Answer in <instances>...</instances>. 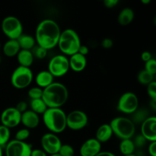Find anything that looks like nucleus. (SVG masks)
Segmentation results:
<instances>
[{
  "mask_svg": "<svg viewBox=\"0 0 156 156\" xmlns=\"http://www.w3.org/2000/svg\"><path fill=\"white\" fill-rule=\"evenodd\" d=\"M30 156H48V155L44 150H42V149H32Z\"/></svg>",
  "mask_w": 156,
  "mask_h": 156,
  "instance_id": "58836bf2",
  "label": "nucleus"
},
{
  "mask_svg": "<svg viewBox=\"0 0 156 156\" xmlns=\"http://www.w3.org/2000/svg\"><path fill=\"white\" fill-rule=\"evenodd\" d=\"M69 91L60 82H53L43 89L42 99L47 108H61L67 102Z\"/></svg>",
  "mask_w": 156,
  "mask_h": 156,
  "instance_id": "f03ea898",
  "label": "nucleus"
},
{
  "mask_svg": "<svg viewBox=\"0 0 156 156\" xmlns=\"http://www.w3.org/2000/svg\"><path fill=\"white\" fill-rule=\"evenodd\" d=\"M118 3V0H105L104 1V5L108 9H113V8L116 7Z\"/></svg>",
  "mask_w": 156,
  "mask_h": 156,
  "instance_id": "e433bc0d",
  "label": "nucleus"
},
{
  "mask_svg": "<svg viewBox=\"0 0 156 156\" xmlns=\"http://www.w3.org/2000/svg\"><path fill=\"white\" fill-rule=\"evenodd\" d=\"M49 156H61L60 155H59V153H56V154H53V155H50Z\"/></svg>",
  "mask_w": 156,
  "mask_h": 156,
  "instance_id": "49530a36",
  "label": "nucleus"
},
{
  "mask_svg": "<svg viewBox=\"0 0 156 156\" xmlns=\"http://www.w3.org/2000/svg\"><path fill=\"white\" fill-rule=\"evenodd\" d=\"M29 98L30 100H34V99H40L42 98L43 95V89L39 88V87H33V88H30L27 92Z\"/></svg>",
  "mask_w": 156,
  "mask_h": 156,
  "instance_id": "c756f323",
  "label": "nucleus"
},
{
  "mask_svg": "<svg viewBox=\"0 0 156 156\" xmlns=\"http://www.w3.org/2000/svg\"><path fill=\"white\" fill-rule=\"evenodd\" d=\"M4 155V152H3V149L0 146V156H3Z\"/></svg>",
  "mask_w": 156,
  "mask_h": 156,
  "instance_id": "a18cd8bd",
  "label": "nucleus"
},
{
  "mask_svg": "<svg viewBox=\"0 0 156 156\" xmlns=\"http://www.w3.org/2000/svg\"><path fill=\"white\" fill-rule=\"evenodd\" d=\"M1 28L9 40H18L23 34L22 23L17 17L12 15L3 18Z\"/></svg>",
  "mask_w": 156,
  "mask_h": 156,
  "instance_id": "0eeeda50",
  "label": "nucleus"
},
{
  "mask_svg": "<svg viewBox=\"0 0 156 156\" xmlns=\"http://www.w3.org/2000/svg\"><path fill=\"white\" fill-rule=\"evenodd\" d=\"M27 107H28V105H27V102L24 101H21L18 102V103L17 104L15 108H16L21 114H23V113L25 112L26 111H27Z\"/></svg>",
  "mask_w": 156,
  "mask_h": 156,
  "instance_id": "72a5a7b5",
  "label": "nucleus"
},
{
  "mask_svg": "<svg viewBox=\"0 0 156 156\" xmlns=\"http://www.w3.org/2000/svg\"><path fill=\"white\" fill-rule=\"evenodd\" d=\"M146 71L155 76L156 74V61L154 58L151 59L148 62H145V69Z\"/></svg>",
  "mask_w": 156,
  "mask_h": 156,
  "instance_id": "2f4dec72",
  "label": "nucleus"
},
{
  "mask_svg": "<svg viewBox=\"0 0 156 156\" xmlns=\"http://www.w3.org/2000/svg\"><path fill=\"white\" fill-rule=\"evenodd\" d=\"M136 146L133 141L131 139L123 140L119 145V149L123 155H128L134 154Z\"/></svg>",
  "mask_w": 156,
  "mask_h": 156,
  "instance_id": "b1692460",
  "label": "nucleus"
},
{
  "mask_svg": "<svg viewBox=\"0 0 156 156\" xmlns=\"http://www.w3.org/2000/svg\"><path fill=\"white\" fill-rule=\"evenodd\" d=\"M35 82L37 86L44 89L54 82V77L50 74L48 70H42L39 72L35 76Z\"/></svg>",
  "mask_w": 156,
  "mask_h": 156,
  "instance_id": "a211bd4d",
  "label": "nucleus"
},
{
  "mask_svg": "<svg viewBox=\"0 0 156 156\" xmlns=\"http://www.w3.org/2000/svg\"><path fill=\"white\" fill-rule=\"evenodd\" d=\"M21 114L15 108V107L7 108L2 112L0 116L1 125L9 129L15 128L21 123Z\"/></svg>",
  "mask_w": 156,
  "mask_h": 156,
  "instance_id": "ddd939ff",
  "label": "nucleus"
},
{
  "mask_svg": "<svg viewBox=\"0 0 156 156\" xmlns=\"http://www.w3.org/2000/svg\"><path fill=\"white\" fill-rule=\"evenodd\" d=\"M58 153L61 156H74L75 150L69 144H62Z\"/></svg>",
  "mask_w": 156,
  "mask_h": 156,
  "instance_id": "7c9ffc66",
  "label": "nucleus"
},
{
  "mask_svg": "<svg viewBox=\"0 0 156 156\" xmlns=\"http://www.w3.org/2000/svg\"><path fill=\"white\" fill-rule=\"evenodd\" d=\"M139 98L135 93L126 91L123 93L117 102V110L126 114H133L138 110Z\"/></svg>",
  "mask_w": 156,
  "mask_h": 156,
  "instance_id": "1a4fd4ad",
  "label": "nucleus"
},
{
  "mask_svg": "<svg viewBox=\"0 0 156 156\" xmlns=\"http://www.w3.org/2000/svg\"><path fill=\"white\" fill-rule=\"evenodd\" d=\"M101 46L103 48L108 50V49H111V47L114 46V41H113L111 38H105V39L101 41Z\"/></svg>",
  "mask_w": 156,
  "mask_h": 156,
  "instance_id": "c9c22d12",
  "label": "nucleus"
},
{
  "mask_svg": "<svg viewBox=\"0 0 156 156\" xmlns=\"http://www.w3.org/2000/svg\"><path fill=\"white\" fill-rule=\"evenodd\" d=\"M21 123L29 130L35 129L40 124V117L38 114H35L30 110H27L21 114Z\"/></svg>",
  "mask_w": 156,
  "mask_h": 156,
  "instance_id": "dca6fc26",
  "label": "nucleus"
},
{
  "mask_svg": "<svg viewBox=\"0 0 156 156\" xmlns=\"http://www.w3.org/2000/svg\"><path fill=\"white\" fill-rule=\"evenodd\" d=\"M151 108L153 111L156 110V100H151Z\"/></svg>",
  "mask_w": 156,
  "mask_h": 156,
  "instance_id": "37998d69",
  "label": "nucleus"
},
{
  "mask_svg": "<svg viewBox=\"0 0 156 156\" xmlns=\"http://www.w3.org/2000/svg\"><path fill=\"white\" fill-rule=\"evenodd\" d=\"M113 134L112 129L109 123H104L98 128L95 133V139L100 143H105L109 141Z\"/></svg>",
  "mask_w": 156,
  "mask_h": 156,
  "instance_id": "6ab92c4d",
  "label": "nucleus"
},
{
  "mask_svg": "<svg viewBox=\"0 0 156 156\" xmlns=\"http://www.w3.org/2000/svg\"><path fill=\"white\" fill-rule=\"evenodd\" d=\"M141 2L143 3V4H149V3L151 2L150 0H142Z\"/></svg>",
  "mask_w": 156,
  "mask_h": 156,
  "instance_id": "c03bdc74",
  "label": "nucleus"
},
{
  "mask_svg": "<svg viewBox=\"0 0 156 156\" xmlns=\"http://www.w3.org/2000/svg\"><path fill=\"white\" fill-rule=\"evenodd\" d=\"M140 132L146 141L150 143L156 142V117L155 116H149L141 123Z\"/></svg>",
  "mask_w": 156,
  "mask_h": 156,
  "instance_id": "4468645a",
  "label": "nucleus"
},
{
  "mask_svg": "<svg viewBox=\"0 0 156 156\" xmlns=\"http://www.w3.org/2000/svg\"><path fill=\"white\" fill-rule=\"evenodd\" d=\"M147 94L151 100H156V82L153 81L147 85Z\"/></svg>",
  "mask_w": 156,
  "mask_h": 156,
  "instance_id": "473e14b6",
  "label": "nucleus"
},
{
  "mask_svg": "<svg viewBox=\"0 0 156 156\" xmlns=\"http://www.w3.org/2000/svg\"><path fill=\"white\" fill-rule=\"evenodd\" d=\"M81 45V39L76 30L67 28L61 31L57 46L62 55L70 56L76 54Z\"/></svg>",
  "mask_w": 156,
  "mask_h": 156,
  "instance_id": "20e7f679",
  "label": "nucleus"
},
{
  "mask_svg": "<svg viewBox=\"0 0 156 156\" xmlns=\"http://www.w3.org/2000/svg\"><path fill=\"white\" fill-rule=\"evenodd\" d=\"M30 111L34 112L37 114H44V112L47 111V107L42 98L34 99V100H30Z\"/></svg>",
  "mask_w": 156,
  "mask_h": 156,
  "instance_id": "393cba45",
  "label": "nucleus"
},
{
  "mask_svg": "<svg viewBox=\"0 0 156 156\" xmlns=\"http://www.w3.org/2000/svg\"><path fill=\"white\" fill-rule=\"evenodd\" d=\"M88 116L80 110H75L66 114V126L72 130H81L88 125Z\"/></svg>",
  "mask_w": 156,
  "mask_h": 156,
  "instance_id": "9d476101",
  "label": "nucleus"
},
{
  "mask_svg": "<svg viewBox=\"0 0 156 156\" xmlns=\"http://www.w3.org/2000/svg\"><path fill=\"white\" fill-rule=\"evenodd\" d=\"M1 47H2V46H1V43H0V50H1Z\"/></svg>",
  "mask_w": 156,
  "mask_h": 156,
  "instance_id": "09e8293b",
  "label": "nucleus"
},
{
  "mask_svg": "<svg viewBox=\"0 0 156 156\" xmlns=\"http://www.w3.org/2000/svg\"><path fill=\"white\" fill-rule=\"evenodd\" d=\"M69 59L66 56L62 54L53 56L48 63V71L53 77H62L69 70Z\"/></svg>",
  "mask_w": 156,
  "mask_h": 156,
  "instance_id": "6e6552de",
  "label": "nucleus"
},
{
  "mask_svg": "<svg viewBox=\"0 0 156 156\" xmlns=\"http://www.w3.org/2000/svg\"><path fill=\"white\" fill-rule=\"evenodd\" d=\"M34 74L30 68L18 66L11 76V83L17 89H24L31 84Z\"/></svg>",
  "mask_w": 156,
  "mask_h": 156,
  "instance_id": "423d86ee",
  "label": "nucleus"
},
{
  "mask_svg": "<svg viewBox=\"0 0 156 156\" xmlns=\"http://www.w3.org/2000/svg\"><path fill=\"white\" fill-rule=\"evenodd\" d=\"M43 122L50 133L59 134L66 129V114L61 108H47L43 114Z\"/></svg>",
  "mask_w": 156,
  "mask_h": 156,
  "instance_id": "7ed1b4c3",
  "label": "nucleus"
},
{
  "mask_svg": "<svg viewBox=\"0 0 156 156\" xmlns=\"http://www.w3.org/2000/svg\"><path fill=\"white\" fill-rule=\"evenodd\" d=\"M78 53H79V54L82 55V56H86L89 53V48H88L86 45H82H82L80 46V47H79Z\"/></svg>",
  "mask_w": 156,
  "mask_h": 156,
  "instance_id": "a19ab883",
  "label": "nucleus"
},
{
  "mask_svg": "<svg viewBox=\"0 0 156 156\" xmlns=\"http://www.w3.org/2000/svg\"><path fill=\"white\" fill-rule=\"evenodd\" d=\"M21 48L17 40H8L2 47V52L7 57H14L18 55Z\"/></svg>",
  "mask_w": 156,
  "mask_h": 156,
  "instance_id": "aec40b11",
  "label": "nucleus"
},
{
  "mask_svg": "<svg viewBox=\"0 0 156 156\" xmlns=\"http://www.w3.org/2000/svg\"><path fill=\"white\" fill-rule=\"evenodd\" d=\"M134 17H135V14L132 9L124 8L119 13L118 16H117V21L120 25L127 26L130 23H132L134 19Z\"/></svg>",
  "mask_w": 156,
  "mask_h": 156,
  "instance_id": "4be33fe9",
  "label": "nucleus"
},
{
  "mask_svg": "<svg viewBox=\"0 0 156 156\" xmlns=\"http://www.w3.org/2000/svg\"><path fill=\"white\" fill-rule=\"evenodd\" d=\"M32 147L26 142L12 140L5 147V156H30Z\"/></svg>",
  "mask_w": 156,
  "mask_h": 156,
  "instance_id": "9b49d317",
  "label": "nucleus"
},
{
  "mask_svg": "<svg viewBox=\"0 0 156 156\" xmlns=\"http://www.w3.org/2000/svg\"><path fill=\"white\" fill-rule=\"evenodd\" d=\"M0 63H1V57H0Z\"/></svg>",
  "mask_w": 156,
  "mask_h": 156,
  "instance_id": "8fccbe9b",
  "label": "nucleus"
},
{
  "mask_svg": "<svg viewBox=\"0 0 156 156\" xmlns=\"http://www.w3.org/2000/svg\"><path fill=\"white\" fill-rule=\"evenodd\" d=\"M148 152L150 156H156V142H152L148 147Z\"/></svg>",
  "mask_w": 156,
  "mask_h": 156,
  "instance_id": "4c0bfd02",
  "label": "nucleus"
},
{
  "mask_svg": "<svg viewBox=\"0 0 156 156\" xmlns=\"http://www.w3.org/2000/svg\"><path fill=\"white\" fill-rule=\"evenodd\" d=\"M154 79H155V76H152V74L148 73L145 69L141 70L138 73V76H137V80H138V82L143 85H148L149 84H150L151 82L155 81Z\"/></svg>",
  "mask_w": 156,
  "mask_h": 156,
  "instance_id": "bb28decb",
  "label": "nucleus"
},
{
  "mask_svg": "<svg viewBox=\"0 0 156 156\" xmlns=\"http://www.w3.org/2000/svg\"><path fill=\"white\" fill-rule=\"evenodd\" d=\"M123 156H137L135 154H132V155H123Z\"/></svg>",
  "mask_w": 156,
  "mask_h": 156,
  "instance_id": "de8ad7c7",
  "label": "nucleus"
},
{
  "mask_svg": "<svg viewBox=\"0 0 156 156\" xmlns=\"http://www.w3.org/2000/svg\"><path fill=\"white\" fill-rule=\"evenodd\" d=\"M95 156H116V155L111 152H108V151H101Z\"/></svg>",
  "mask_w": 156,
  "mask_h": 156,
  "instance_id": "79ce46f5",
  "label": "nucleus"
},
{
  "mask_svg": "<svg viewBox=\"0 0 156 156\" xmlns=\"http://www.w3.org/2000/svg\"><path fill=\"white\" fill-rule=\"evenodd\" d=\"M17 41H18L21 50H31L37 45L34 37L31 35L23 34Z\"/></svg>",
  "mask_w": 156,
  "mask_h": 156,
  "instance_id": "5701e85b",
  "label": "nucleus"
},
{
  "mask_svg": "<svg viewBox=\"0 0 156 156\" xmlns=\"http://www.w3.org/2000/svg\"><path fill=\"white\" fill-rule=\"evenodd\" d=\"M30 130L28 129L22 128V129H18L16 132V134L15 136V140H18V141L25 142L30 137Z\"/></svg>",
  "mask_w": 156,
  "mask_h": 156,
  "instance_id": "cd10ccee",
  "label": "nucleus"
},
{
  "mask_svg": "<svg viewBox=\"0 0 156 156\" xmlns=\"http://www.w3.org/2000/svg\"><path fill=\"white\" fill-rule=\"evenodd\" d=\"M109 124L112 129L113 134L121 140L132 139L136 133L135 123L127 117H115Z\"/></svg>",
  "mask_w": 156,
  "mask_h": 156,
  "instance_id": "39448f33",
  "label": "nucleus"
},
{
  "mask_svg": "<svg viewBox=\"0 0 156 156\" xmlns=\"http://www.w3.org/2000/svg\"><path fill=\"white\" fill-rule=\"evenodd\" d=\"M62 144L60 139L56 134L47 133L41 137V145L42 150L49 155L58 153Z\"/></svg>",
  "mask_w": 156,
  "mask_h": 156,
  "instance_id": "f8f14e48",
  "label": "nucleus"
},
{
  "mask_svg": "<svg viewBox=\"0 0 156 156\" xmlns=\"http://www.w3.org/2000/svg\"><path fill=\"white\" fill-rule=\"evenodd\" d=\"M32 54H33L34 57H36L37 59H43L47 56V50H45L43 47H39V46L36 45L33 49L31 50Z\"/></svg>",
  "mask_w": 156,
  "mask_h": 156,
  "instance_id": "c85d7f7f",
  "label": "nucleus"
},
{
  "mask_svg": "<svg viewBox=\"0 0 156 156\" xmlns=\"http://www.w3.org/2000/svg\"><path fill=\"white\" fill-rule=\"evenodd\" d=\"M16 56L20 66L27 67V68H30L34 60V57L32 54L31 50H21Z\"/></svg>",
  "mask_w": 156,
  "mask_h": 156,
  "instance_id": "412c9836",
  "label": "nucleus"
},
{
  "mask_svg": "<svg viewBox=\"0 0 156 156\" xmlns=\"http://www.w3.org/2000/svg\"><path fill=\"white\" fill-rule=\"evenodd\" d=\"M101 152V143L95 138H90L85 140L81 146L79 154L81 156H95Z\"/></svg>",
  "mask_w": 156,
  "mask_h": 156,
  "instance_id": "2eb2a0df",
  "label": "nucleus"
},
{
  "mask_svg": "<svg viewBox=\"0 0 156 156\" xmlns=\"http://www.w3.org/2000/svg\"><path fill=\"white\" fill-rule=\"evenodd\" d=\"M134 144H135V146H138V147H142V146H144L146 143V140L143 136L140 134L138 136L136 137L135 141H133Z\"/></svg>",
  "mask_w": 156,
  "mask_h": 156,
  "instance_id": "f704fd0d",
  "label": "nucleus"
},
{
  "mask_svg": "<svg viewBox=\"0 0 156 156\" xmlns=\"http://www.w3.org/2000/svg\"><path fill=\"white\" fill-rule=\"evenodd\" d=\"M11 131L10 129L3 125H0V146L2 148L5 147L6 145L10 141Z\"/></svg>",
  "mask_w": 156,
  "mask_h": 156,
  "instance_id": "a878e982",
  "label": "nucleus"
},
{
  "mask_svg": "<svg viewBox=\"0 0 156 156\" xmlns=\"http://www.w3.org/2000/svg\"><path fill=\"white\" fill-rule=\"evenodd\" d=\"M69 69H71L73 71L76 73H80L86 68V56H82L79 53L72 55L69 59Z\"/></svg>",
  "mask_w": 156,
  "mask_h": 156,
  "instance_id": "f3484780",
  "label": "nucleus"
},
{
  "mask_svg": "<svg viewBox=\"0 0 156 156\" xmlns=\"http://www.w3.org/2000/svg\"><path fill=\"white\" fill-rule=\"evenodd\" d=\"M151 59H152V53L149 51H144L141 54V59L144 62H148L149 60H150Z\"/></svg>",
  "mask_w": 156,
  "mask_h": 156,
  "instance_id": "ea45409f",
  "label": "nucleus"
},
{
  "mask_svg": "<svg viewBox=\"0 0 156 156\" xmlns=\"http://www.w3.org/2000/svg\"><path fill=\"white\" fill-rule=\"evenodd\" d=\"M59 24L52 19H44L37 24L34 39L36 44L48 51L56 47L61 34Z\"/></svg>",
  "mask_w": 156,
  "mask_h": 156,
  "instance_id": "f257e3e1",
  "label": "nucleus"
}]
</instances>
